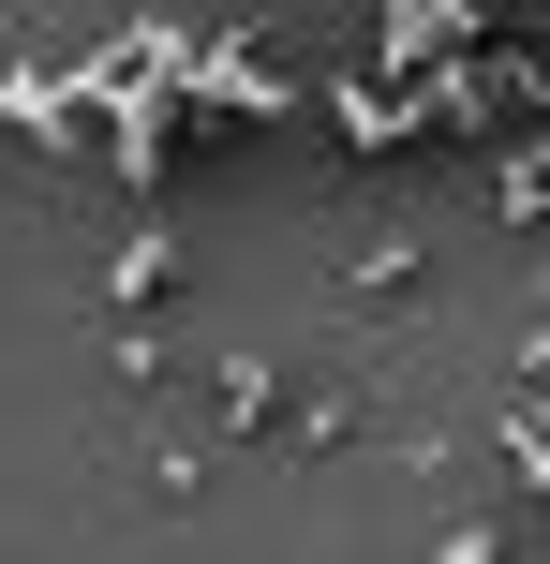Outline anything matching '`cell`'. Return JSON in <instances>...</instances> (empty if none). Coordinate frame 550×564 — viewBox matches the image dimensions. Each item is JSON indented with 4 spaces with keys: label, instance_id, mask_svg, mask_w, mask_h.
Masks as SVG:
<instances>
[{
    "label": "cell",
    "instance_id": "6da1fadb",
    "mask_svg": "<svg viewBox=\"0 0 550 564\" xmlns=\"http://www.w3.org/2000/svg\"><path fill=\"white\" fill-rule=\"evenodd\" d=\"M432 282H446V224H432V208H402V224H357L343 253H327V282H313L327 357H387V341L432 312Z\"/></svg>",
    "mask_w": 550,
    "mask_h": 564
},
{
    "label": "cell",
    "instance_id": "7a4b0ae2",
    "mask_svg": "<svg viewBox=\"0 0 550 564\" xmlns=\"http://www.w3.org/2000/svg\"><path fill=\"white\" fill-rule=\"evenodd\" d=\"M283 401H298V357H283V341H224V357H208V446H268Z\"/></svg>",
    "mask_w": 550,
    "mask_h": 564
},
{
    "label": "cell",
    "instance_id": "3957f363",
    "mask_svg": "<svg viewBox=\"0 0 550 564\" xmlns=\"http://www.w3.org/2000/svg\"><path fill=\"white\" fill-rule=\"evenodd\" d=\"M164 297H179V238H164V224H134V238L105 253V282H89V312L119 327V312H164Z\"/></svg>",
    "mask_w": 550,
    "mask_h": 564
},
{
    "label": "cell",
    "instance_id": "277c9868",
    "mask_svg": "<svg viewBox=\"0 0 550 564\" xmlns=\"http://www.w3.org/2000/svg\"><path fill=\"white\" fill-rule=\"evenodd\" d=\"M134 490H149V506H194V490H208V446H134Z\"/></svg>",
    "mask_w": 550,
    "mask_h": 564
}]
</instances>
